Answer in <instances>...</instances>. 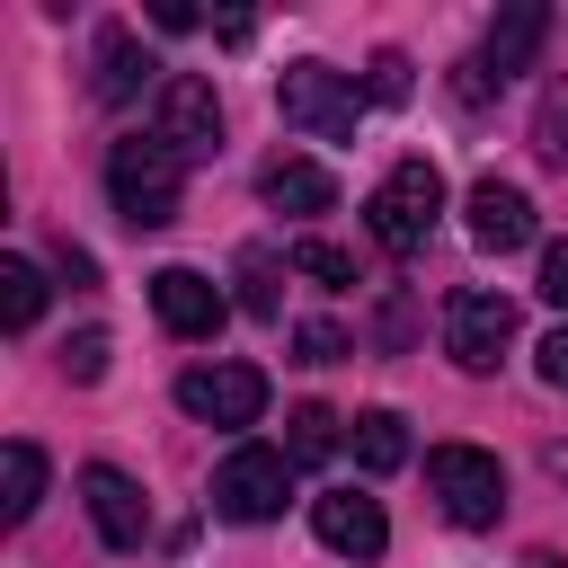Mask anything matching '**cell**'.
I'll return each instance as SVG.
<instances>
[{
  "label": "cell",
  "mask_w": 568,
  "mask_h": 568,
  "mask_svg": "<svg viewBox=\"0 0 568 568\" xmlns=\"http://www.w3.org/2000/svg\"><path fill=\"white\" fill-rule=\"evenodd\" d=\"M106 195L133 231H169L178 195H186V160L160 133H124V142H106Z\"/></svg>",
  "instance_id": "1"
},
{
  "label": "cell",
  "mask_w": 568,
  "mask_h": 568,
  "mask_svg": "<svg viewBox=\"0 0 568 568\" xmlns=\"http://www.w3.org/2000/svg\"><path fill=\"white\" fill-rule=\"evenodd\" d=\"M275 106H284V124H293V133H311V142H355L364 89H355L337 62H284Z\"/></svg>",
  "instance_id": "2"
},
{
  "label": "cell",
  "mask_w": 568,
  "mask_h": 568,
  "mask_svg": "<svg viewBox=\"0 0 568 568\" xmlns=\"http://www.w3.org/2000/svg\"><path fill=\"white\" fill-rule=\"evenodd\" d=\"M426 488H435L444 524H462V532H488V524L506 515V470H497V453H479V444H435V453H426Z\"/></svg>",
  "instance_id": "3"
},
{
  "label": "cell",
  "mask_w": 568,
  "mask_h": 568,
  "mask_svg": "<svg viewBox=\"0 0 568 568\" xmlns=\"http://www.w3.org/2000/svg\"><path fill=\"white\" fill-rule=\"evenodd\" d=\"M373 240L390 248V257H417L426 248V231H435V213H444V178H435V160H399L382 186H373Z\"/></svg>",
  "instance_id": "4"
},
{
  "label": "cell",
  "mask_w": 568,
  "mask_h": 568,
  "mask_svg": "<svg viewBox=\"0 0 568 568\" xmlns=\"http://www.w3.org/2000/svg\"><path fill=\"white\" fill-rule=\"evenodd\" d=\"M284 497H293V453H275V444H240L213 470V515L222 524H275Z\"/></svg>",
  "instance_id": "5"
},
{
  "label": "cell",
  "mask_w": 568,
  "mask_h": 568,
  "mask_svg": "<svg viewBox=\"0 0 568 568\" xmlns=\"http://www.w3.org/2000/svg\"><path fill=\"white\" fill-rule=\"evenodd\" d=\"M151 133L195 169V160H213L222 151V98H213V80H195V71H169L160 80V98H151Z\"/></svg>",
  "instance_id": "6"
},
{
  "label": "cell",
  "mask_w": 568,
  "mask_h": 568,
  "mask_svg": "<svg viewBox=\"0 0 568 568\" xmlns=\"http://www.w3.org/2000/svg\"><path fill=\"white\" fill-rule=\"evenodd\" d=\"M506 346H515V302L506 293H453L444 302V355L462 364V373H497L506 364Z\"/></svg>",
  "instance_id": "7"
},
{
  "label": "cell",
  "mask_w": 568,
  "mask_h": 568,
  "mask_svg": "<svg viewBox=\"0 0 568 568\" xmlns=\"http://www.w3.org/2000/svg\"><path fill=\"white\" fill-rule=\"evenodd\" d=\"M178 408L204 426H257L266 417V373L257 364H186L178 373Z\"/></svg>",
  "instance_id": "8"
},
{
  "label": "cell",
  "mask_w": 568,
  "mask_h": 568,
  "mask_svg": "<svg viewBox=\"0 0 568 568\" xmlns=\"http://www.w3.org/2000/svg\"><path fill=\"white\" fill-rule=\"evenodd\" d=\"M80 497H89V524H98L106 550H142V541H151V497H142L115 462H89V470H80Z\"/></svg>",
  "instance_id": "9"
},
{
  "label": "cell",
  "mask_w": 568,
  "mask_h": 568,
  "mask_svg": "<svg viewBox=\"0 0 568 568\" xmlns=\"http://www.w3.org/2000/svg\"><path fill=\"white\" fill-rule=\"evenodd\" d=\"M151 311H160V328H169V337H213V328L231 320L222 284H213V275H195V266H160V275H151Z\"/></svg>",
  "instance_id": "10"
},
{
  "label": "cell",
  "mask_w": 568,
  "mask_h": 568,
  "mask_svg": "<svg viewBox=\"0 0 568 568\" xmlns=\"http://www.w3.org/2000/svg\"><path fill=\"white\" fill-rule=\"evenodd\" d=\"M311 532H320L337 559H382V541H390L382 506H373V497H355V488H328V497H311Z\"/></svg>",
  "instance_id": "11"
},
{
  "label": "cell",
  "mask_w": 568,
  "mask_h": 568,
  "mask_svg": "<svg viewBox=\"0 0 568 568\" xmlns=\"http://www.w3.org/2000/svg\"><path fill=\"white\" fill-rule=\"evenodd\" d=\"M462 213H470V240H479L488 257H506V248L532 240V195L506 186V178H479V186L462 195Z\"/></svg>",
  "instance_id": "12"
},
{
  "label": "cell",
  "mask_w": 568,
  "mask_h": 568,
  "mask_svg": "<svg viewBox=\"0 0 568 568\" xmlns=\"http://www.w3.org/2000/svg\"><path fill=\"white\" fill-rule=\"evenodd\" d=\"M541 36H550V9H541V0H515V9H497L488 44H479V71H488V80H515V71H532Z\"/></svg>",
  "instance_id": "13"
},
{
  "label": "cell",
  "mask_w": 568,
  "mask_h": 568,
  "mask_svg": "<svg viewBox=\"0 0 568 568\" xmlns=\"http://www.w3.org/2000/svg\"><path fill=\"white\" fill-rule=\"evenodd\" d=\"M257 195H266L275 213H328V204H337V178H328L320 160H266V169H257Z\"/></svg>",
  "instance_id": "14"
},
{
  "label": "cell",
  "mask_w": 568,
  "mask_h": 568,
  "mask_svg": "<svg viewBox=\"0 0 568 568\" xmlns=\"http://www.w3.org/2000/svg\"><path fill=\"white\" fill-rule=\"evenodd\" d=\"M142 80H151L142 36H133V27H98V80H89V89H98V106H124Z\"/></svg>",
  "instance_id": "15"
},
{
  "label": "cell",
  "mask_w": 568,
  "mask_h": 568,
  "mask_svg": "<svg viewBox=\"0 0 568 568\" xmlns=\"http://www.w3.org/2000/svg\"><path fill=\"white\" fill-rule=\"evenodd\" d=\"M346 444H355V462H364L373 479H390V470L408 462V417H399V408H364Z\"/></svg>",
  "instance_id": "16"
},
{
  "label": "cell",
  "mask_w": 568,
  "mask_h": 568,
  "mask_svg": "<svg viewBox=\"0 0 568 568\" xmlns=\"http://www.w3.org/2000/svg\"><path fill=\"white\" fill-rule=\"evenodd\" d=\"M36 506H44V453L18 435V444L0 453V524H27Z\"/></svg>",
  "instance_id": "17"
},
{
  "label": "cell",
  "mask_w": 568,
  "mask_h": 568,
  "mask_svg": "<svg viewBox=\"0 0 568 568\" xmlns=\"http://www.w3.org/2000/svg\"><path fill=\"white\" fill-rule=\"evenodd\" d=\"M36 311H44V275L27 257H0V328H36Z\"/></svg>",
  "instance_id": "18"
},
{
  "label": "cell",
  "mask_w": 568,
  "mask_h": 568,
  "mask_svg": "<svg viewBox=\"0 0 568 568\" xmlns=\"http://www.w3.org/2000/svg\"><path fill=\"white\" fill-rule=\"evenodd\" d=\"M284 426H293V435H284V453H293V470H302V462H328V453L346 444V435H337V417H328L320 399H302V408H293Z\"/></svg>",
  "instance_id": "19"
},
{
  "label": "cell",
  "mask_w": 568,
  "mask_h": 568,
  "mask_svg": "<svg viewBox=\"0 0 568 568\" xmlns=\"http://www.w3.org/2000/svg\"><path fill=\"white\" fill-rule=\"evenodd\" d=\"M284 257H293V266H302L311 284H328V293H346V284H364V275H355V248H337V240H293Z\"/></svg>",
  "instance_id": "20"
},
{
  "label": "cell",
  "mask_w": 568,
  "mask_h": 568,
  "mask_svg": "<svg viewBox=\"0 0 568 568\" xmlns=\"http://www.w3.org/2000/svg\"><path fill=\"white\" fill-rule=\"evenodd\" d=\"M364 106H408V53L399 44H382L364 62Z\"/></svg>",
  "instance_id": "21"
},
{
  "label": "cell",
  "mask_w": 568,
  "mask_h": 568,
  "mask_svg": "<svg viewBox=\"0 0 568 568\" xmlns=\"http://www.w3.org/2000/svg\"><path fill=\"white\" fill-rule=\"evenodd\" d=\"M532 151H541V160H568V80L541 89V106H532Z\"/></svg>",
  "instance_id": "22"
},
{
  "label": "cell",
  "mask_w": 568,
  "mask_h": 568,
  "mask_svg": "<svg viewBox=\"0 0 568 568\" xmlns=\"http://www.w3.org/2000/svg\"><path fill=\"white\" fill-rule=\"evenodd\" d=\"M240 284H248L240 302H248L257 320H275V257H266V248H248V257H240Z\"/></svg>",
  "instance_id": "23"
},
{
  "label": "cell",
  "mask_w": 568,
  "mask_h": 568,
  "mask_svg": "<svg viewBox=\"0 0 568 568\" xmlns=\"http://www.w3.org/2000/svg\"><path fill=\"white\" fill-rule=\"evenodd\" d=\"M293 355H302V364H337V355H346V328H337V320H302V328H293Z\"/></svg>",
  "instance_id": "24"
},
{
  "label": "cell",
  "mask_w": 568,
  "mask_h": 568,
  "mask_svg": "<svg viewBox=\"0 0 568 568\" xmlns=\"http://www.w3.org/2000/svg\"><path fill=\"white\" fill-rule=\"evenodd\" d=\"M62 373H71V382H98V373H106V328L62 337Z\"/></svg>",
  "instance_id": "25"
},
{
  "label": "cell",
  "mask_w": 568,
  "mask_h": 568,
  "mask_svg": "<svg viewBox=\"0 0 568 568\" xmlns=\"http://www.w3.org/2000/svg\"><path fill=\"white\" fill-rule=\"evenodd\" d=\"M532 373H541L550 390H568V328H550V337L532 346Z\"/></svg>",
  "instance_id": "26"
},
{
  "label": "cell",
  "mask_w": 568,
  "mask_h": 568,
  "mask_svg": "<svg viewBox=\"0 0 568 568\" xmlns=\"http://www.w3.org/2000/svg\"><path fill=\"white\" fill-rule=\"evenodd\" d=\"M541 302H550V311H568V240H550V248H541Z\"/></svg>",
  "instance_id": "27"
},
{
  "label": "cell",
  "mask_w": 568,
  "mask_h": 568,
  "mask_svg": "<svg viewBox=\"0 0 568 568\" xmlns=\"http://www.w3.org/2000/svg\"><path fill=\"white\" fill-rule=\"evenodd\" d=\"M53 266H62V275H71V284H89V275H98V266H89V248H80V240H53Z\"/></svg>",
  "instance_id": "28"
},
{
  "label": "cell",
  "mask_w": 568,
  "mask_h": 568,
  "mask_svg": "<svg viewBox=\"0 0 568 568\" xmlns=\"http://www.w3.org/2000/svg\"><path fill=\"white\" fill-rule=\"evenodd\" d=\"M541 462H550V479H568V444H550V453H541Z\"/></svg>",
  "instance_id": "29"
}]
</instances>
